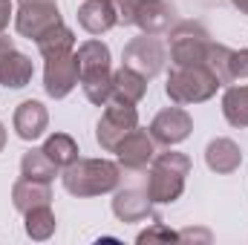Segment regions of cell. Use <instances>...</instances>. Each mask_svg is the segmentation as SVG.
<instances>
[{
    "mask_svg": "<svg viewBox=\"0 0 248 245\" xmlns=\"http://www.w3.org/2000/svg\"><path fill=\"white\" fill-rule=\"evenodd\" d=\"M63 190L78 199L113 193L122 184V165L110 159H75L61 173Z\"/></svg>",
    "mask_w": 248,
    "mask_h": 245,
    "instance_id": "6da1fadb",
    "label": "cell"
},
{
    "mask_svg": "<svg viewBox=\"0 0 248 245\" xmlns=\"http://www.w3.org/2000/svg\"><path fill=\"white\" fill-rule=\"evenodd\" d=\"M190 176V159L179 150L156 153L147 170V196L153 205H173L185 193V179Z\"/></svg>",
    "mask_w": 248,
    "mask_h": 245,
    "instance_id": "7a4b0ae2",
    "label": "cell"
},
{
    "mask_svg": "<svg viewBox=\"0 0 248 245\" xmlns=\"http://www.w3.org/2000/svg\"><path fill=\"white\" fill-rule=\"evenodd\" d=\"M219 78L208 69V63H199V66H173L170 75H168V84H165V92L173 104L187 107V104H202V101H211L219 90Z\"/></svg>",
    "mask_w": 248,
    "mask_h": 245,
    "instance_id": "3957f363",
    "label": "cell"
},
{
    "mask_svg": "<svg viewBox=\"0 0 248 245\" xmlns=\"http://www.w3.org/2000/svg\"><path fill=\"white\" fill-rule=\"evenodd\" d=\"M211 35L199 20H182L170 29V61L173 66H199L208 61Z\"/></svg>",
    "mask_w": 248,
    "mask_h": 245,
    "instance_id": "277c9868",
    "label": "cell"
},
{
    "mask_svg": "<svg viewBox=\"0 0 248 245\" xmlns=\"http://www.w3.org/2000/svg\"><path fill=\"white\" fill-rule=\"evenodd\" d=\"M136 127H139V110H136V104L110 98L104 104V113H101L98 124H95V141H98V147L104 153H116L119 141L130 130H136Z\"/></svg>",
    "mask_w": 248,
    "mask_h": 245,
    "instance_id": "5b68a950",
    "label": "cell"
},
{
    "mask_svg": "<svg viewBox=\"0 0 248 245\" xmlns=\"http://www.w3.org/2000/svg\"><path fill=\"white\" fill-rule=\"evenodd\" d=\"M58 23H63V17L55 0H23L15 12V29L20 38L29 41H38Z\"/></svg>",
    "mask_w": 248,
    "mask_h": 245,
    "instance_id": "8992f818",
    "label": "cell"
},
{
    "mask_svg": "<svg viewBox=\"0 0 248 245\" xmlns=\"http://www.w3.org/2000/svg\"><path fill=\"white\" fill-rule=\"evenodd\" d=\"M165 61H168V49L156 35H141V38H133V41L124 44L122 63L136 69V72H141L147 81L156 78L165 69Z\"/></svg>",
    "mask_w": 248,
    "mask_h": 245,
    "instance_id": "52a82bcc",
    "label": "cell"
},
{
    "mask_svg": "<svg viewBox=\"0 0 248 245\" xmlns=\"http://www.w3.org/2000/svg\"><path fill=\"white\" fill-rule=\"evenodd\" d=\"M44 61H46L44 63V92L49 98L61 101L81 84L78 58H75V52H63V55H52Z\"/></svg>",
    "mask_w": 248,
    "mask_h": 245,
    "instance_id": "ba28073f",
    "label": "cell"
},
{
    "mask_svg": "<svg viewBox=\"0 0 248 245\" xmlns=\"http://www.w3.org/2000/svg\"><path fill=\"white\" fill-rule=\"evenodd\" d=\"M208 69L219 78V84H237L248 81V49H231L225 44H214L208 46Z\"/></svg>",
    "mask_w": 248,
    "mask_h": 245,
    "instance_id": "9c48e42d",
    "label": "cell"
},
{
    "mask_svg": "<svg viewBox=\"0 0 248 245\" xmlns=\"http://www.w3.org/2000/svg\"><path fill=\"white\" fill-rule=\"evenodd\" d=\"M156 138L150 136V130H130L119 141L116 147V156H119V165L122 170H147L150 162L156 159Z\"/></svg>",
    "mask_w": 248,
    "mask_h": 245,
    "instance_id": "30bf717a",
    "label": "cell"
},
{
    "mask_svg": "<svg viewBox=\"0 0 248 245\" xmlns=\"http://www.w3.org/2000/svg\"><path fill=\"white\" fill-rule=\"evenodd\" d=\"M190 130H193V119L187 116V110H182L179 104L159 110L156 119L150 122V136L156 138V144H165V147L182 144L190 136Z\"/></svg>",
    "mask_w": 248,
    "mask_h": 245,
    "instance_id": "8fae6325",
    "label": "cell"
},
{
    "mask_svg": "<svg viewBox=\"0 0 248 245\" xmlns=\"http://www.w3.org/2000/svg\"><path fill=\"white\" fill-rule=\"evenodd\" d=\"M113 214L119 222H144V219H156L153 216V202L147 196V190L139 187H116L113 196Z\"/></svg>",
    "mask_w": 248,
    "mask_h": 245,
    "instance_id": "7c38bea8",
    "label": "cell"
},
{
    "mask_svg": "<svg viewBox=\"0 0 248 245\" xmlns=\"http://www.w3.org/2000/svg\"><path fill=\"white\" fill-rule=\"evenodd\" d=\"M78 26L90 35H104L113 26H119V12L113 0H84L78 6Z\"/></svg>",
    "mask_w": 248,
    "mask_h": 245,
    "instance_id": "4fadbf2b",
    "label": "cell"
},
{
    "mask_svg": "<svg viewBox=\"0 0 248 245\" xmlns=\"http://www.w3.org/2000/svg\"><path fill=\"white\" fill-rule=\"evenodd\" d=\"M12 127H15L17 138L35 141V138H41V136L46 133V127H49V113H46V107H44L41 101H35V98L20 101L17 110H15V116H12Z\"/></svg>",
    "mask_w": 248,
    "mask_h": 245,
    "instance_id": "5bb4252c",
    "label": "cell"
},
{
    "mask_svg": "<svg viewBox=\"0 0 248 245\" xmlns=\"http://www.w3.org/2000/svg\"><path fill=\"white\" fill-rule=\"evenodd\" d=\"M133 26H139L141 35H165L173 26V6L165 0H144L136 9Z\"/></svg>",
    "mask_w": 248,
    "mask_h": 245,
    "instance_id": "9a60e30c",
    "label": "cell"
},
{
    "mask_svg": "<svg viewBox=\"0 0 248 245\" xmlns=\"http://www.w3.org/2000/svg\"><path fill=\"white\" fill-rule=\"evenodd\" d=\"M205 165H208L214 173L228 176V173L240 170V165H243V150H240V144H237L234 138H225V136L211 138L208 147H205Z\"/></svg>",
    "mask_w": 248,
    "mask_h": 245,
    "instance_id": "2e32d148",
    "label": "cell"
},
{
    "mask_svg": "<svg viewBox=\"0 0 248 245\" xmlns=\"http://www.w3.org/2000/svg\"><path fill=\"white\" fill-rule=\"evenodd\" d=\"M49 202H52V182H38V179L20 176L12 184V205L20 214L32 211L38 205H49Z\"/></svg>",
    "mask_w": 248,
    "mask_h": 245,
    "instance_id": "e0dca14e",
    "label": "cell"
},
{
    "mask_svg": "<svg viewBox=\"0 0 248 245\" xmlns=\"http://www.w3.org/2000/svg\"><path fill=\"white\" fill-rule=\"evenodd\" d=\"M35 75V63L29 55L12 49L3 61H0V87L6 90H23Z\"/></svg>",
    "mask_w": 248,
    "mask_h": 245,
    "instance_id": "ac0fdd59",
    "label": "cell"
},
{
    "mask_svg": "<svg viewBox=\"0 0 248 245\" xmlns=\"http://www.w3.org/2000/svg\"><path fill=\"white\" fill-rule=\"evenodd\" d=\"M147 95V78L130 66H119L113 69V98L116 101H127V104H139Z\"/></svg>",
    "mask_w": 248,
    "mask_h": 245,
    "instance_id": "d6986e66",
    "label": "cell"
},
{
    "mask_svg": "<svg viewBox=\"0 0 248 245\" xmlns=\"http://www.w3.org/2000/svg\"><path fill=\"white\" fill-rule=\"evenodd\" d=\"M81 90L84 98L95 107H104L113 98V69H95L81 75Z\"/></svg>",
    "mask_w": 248,
    "mask_h": 245,
    "instance_id": "ffe728a7",
    "label": "cell"
},
{
    "mask_svg": "<svg viewBox=\"0 0 248 245\" xmlns=\"http://www.w3.org/2000/svg\"><path fill=\"white\" fill-rule=\"evenodd\" d=\"M58 170H61V168L44 153V147H32V150H26L23 159H20V176H26V179L52 182V179L58 176Z\"/></svg>",
    "mask_w": 248,
    "mask_h": 245,
    "instance_id": "44dd1931",
    "label": "cell"
},
{
    "mask_svg": "<svg viewBox=\"0 0 248 245\" xmlns=\"http://www.w3.org/2000/svg\"><path fill=\"white\" fill-rule=\"evenodd\" d=\"M55 228H58V219H55V214H52L49 205H38V208H32V211L23 214V231L35 243L49 240L55 234Z\"/></svg>",
    "mask_w": 248,
    "mask_h": 245,
    "instance_id": "7402d4cb",
    "label": "cell"
},
{
    "mask_svg": "<svg viewBox=\"0 0 248 245\" xmlns=\"http://www.w3.org/2000/svg\"><path fill=\"white\" fill-rule=\"evenodd\" d=\"M222 116L231 127H248V84L228 87L222 92Z\"/></svg>",
    "mask_w": 248,
    "mask_h": 245,
    "instance_id": "603a6c76",
    "label": "cell"
},
{
    "mask_svg": "<svg viewBox=\"0 0 248 245\" xmlns=\"http://www.w3.org/2000/svg\"><path fill=\"white\" fill-rule=\"evenodd\" d=\"M41 58H52V55H63V52H75V32L69 26L58 23L55 29H49L46 35H41L35 41Z\"/></svg>",
    "mask_w": 248,
    "mask_h": 245,
    "instance_id": "cb8c5ba5",
    "label": "cell"
},
{
    "mask_svg": "<svg viewBox=\"0 0 248 245\" xmlns=\"http://www.w3.org/2000/svg\"><path fill=\"white\" fill-rule=\"evenodd\" d=\"M75 58H78L81 75H84V72H95V69H113V66H110V61H113V58H110V46H107L104 41H98V38L84 41V44L78 46Z\"/></svg>",
    "mask_w": 248,
    "mask_h": 245,
    "instance_id": "d4e9b609",
    "label": "cell"
},
{
    "mask_svg": "<svg viewBox=\"0 0 248 245\" xmlns=\"http://www.w3.org/2000/svg\"><path fill=\"white\" fill-rule=\"evenodd\" d=\"M44 153L58 165V168H69L75 159H81L78 153V141L69 136V133H52V136H46V141H44Z\"/></svg>",
    "mask_w": 248,
    "mask_h": 245,
    "instance_id": "484cf974",
    "label": "cell"
},
{
    "mask_svg": "<svg viewBox=\"0 0 248 245\" xmlns=\"http://www.w3.org/2000/svg\"><path fill=\"white\" fill-rule=\"evenodd\" d=\"M136 243L139 245H144V243H179V234L170 231L168 225H162L159 219H153V225H150L147 231H141V234L136 237Z\"/></svg>",
    "mask_w": 248,
    "mask_h": 245,
    "instance_id": "4316f807",
    "label": "cell"
},
{
    "mask_svg": "<svg viewBox=\"0 0 248 245\" xmlns=\"http://www.w3.org/2000/svg\"><path fill=\"white\" fill-rule=\"evenodd\" d=\"M113 3H116V12H119V26H133L136 9H139V3H144V0H113Z\"/></svg>",
    "mask_w": 248,
    "mask_h": 245,
    "instance_id": "83f0119b",
    "label": "cell"
},
{
    "mask_svg": "<svg viewBox=\"0 0 248 245\" xmlns=\"http://www.w3.org/2000/svg\"><path fill=\"white\" fill-rule=\"evenodd\" d=\"M15 17V9H12V0H0V35H6L9 29V20Z\"/></svg>",
    "mask_w": 248,
    "mask_h": 245,
    "instance_id": "f1b7e54d",
    "label": "cell"
},
{
    "mask_svg": "<svg viewBox=\"0 0 248 245\" xmlns=\"http://www.w3.org/2000/svg\"><path fill=\"white\" fill-rule=\"evenodd\" d=\"M12 49H15V41H12V38H6V35H0V61H3Z\"/></svg>",
    "mask_w": 248,
    "mask_h": 245,
    "instance_id": "f546056e",
    "label": "cell"
},
{
    "mask_svg": "<svg viewBox=\"0 0 248 245\" xmlns=\"http://www.w3.org/2000/svg\"><path fill=\"white\" fill-rule=\"evenodd\" d=\"M231 3H234V9L240 15H248V0H231Z\"/></svg>",
    "mask_w": 248,
    "mask_h": 245,
    "instance_id": "4dcf8cb0",
    "label": "cell"
},
{
    "mask_svg": "<svg viewBox=\"0 0 248 245\" xmlns=\"http://www.w3.org/2000/svg\"><path fill=\"white\" fill-rule=\"evenodd\" d=\"M3 147H6V127L0 122V153H3Z\"/></svg>",
    "mask_w": 248,
    "mask_h": 245,
    "instance_id": "1f68e13d",
    "label": "cell"
}]
</instances>
